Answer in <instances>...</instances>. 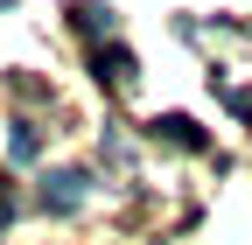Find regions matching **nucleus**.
Masks as SVG:
<instances>
[{
  "label": "nucleus",
  "instance_id": "1",
  "mask_svg": "<svg viewBox=\"0 0 252 245\" xmlns=\"http://www.w3.org/2000/svg\"><path fill=\"white\" fill-rule=\"evenodd\" d=\"M84 196H91V175H84V168H56V175L42 182V203H49V210H77Z\"/></svg>",
  "mask_w": 252,
  "mask_h": 245
},
{
  "label": "nucleus",
  "instance_id": "2",
  "mask_svg": "<svg viewBox=\"0 0 252 245\" xmlns=\"http://www.w3.org/2000/svg\"><path fill=\"white\" fill-rule=\"evenodd\" d=\"M154 140H168V147H189V154H203V126H196V119H189V112H161V119H154V126H147Z\"/></svg>",
  "mask_w": 252,
  "mask_h": 245
},
{
  "label": "nucleus",
  "instance_id": "3",
  "mask_svg": "<svg viewBox=\"0 0 252 245\" xmlns=\"http://www.w3.org/2000/svg\"><path fill=\"white\" fill-rule=\"evenodd\" d=\"M91 70H98V84H105V77H112V84H133V56H126V49H98Z\"/></svg>",
  "mask_w": 252,
  "mask_h": 245
},
{
  "label": "nucleus",
  "instance_id": "4",
  "mask_svg": "<svg viewBox=\"0 0 252 245\" xmlns=\"http://www.w3.org/2000/svg\"><path fill=\"white\" fill-rule=\"evenodd\" d=\"M7 147H14V161H35V154H42V126H35V119H14Z\"/></svg>",
  "mask_w": 252,
  "mask_h": 245
},
{
  "label": "nucleus",
  "instance_id": "5",
  "mask_svg": "<svg viewBox=\"0 0 252 245\" xmlns=\"http://www.w3.org/2000/svg\"><path fill=\"white\" fill-rule=\"evenodd\" d=\"M77 28L84 35H112V7H77Z\"/></svg>",
  "mask_w": 252,
  "mask_h": 245
}]
</instances>
